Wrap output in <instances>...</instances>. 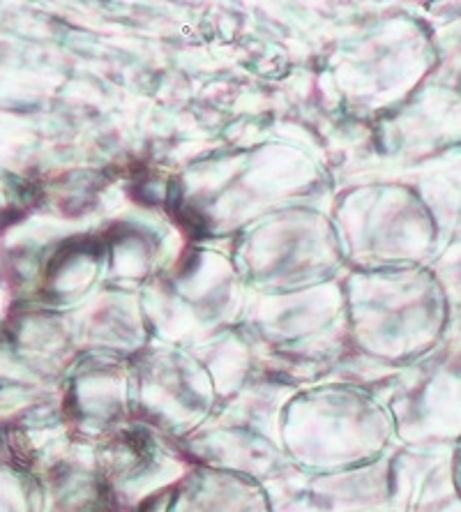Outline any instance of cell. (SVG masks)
Here are the masks:
<instances>
[{"instance_id":"1","label":"cell","mask_w":461,"mask_h":512,"mask_svg":"<svg viewBox=\"0 0 461 512\" xmlns=\"http://www.w3.org/2000/svg\"><path fill=\"white\" fill-rule=\"evenodd\" d=\"M455 462H457V469H455V473H457V483H459V492H461V439H459V448H457V457H455Z\"/></svg>"}]
</instances>
